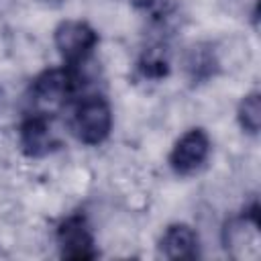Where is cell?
<instances>
[{
	"mask_svg": "<svg viewBox=\"0 0 261 261\" xmlns=\"http://www.w3.org/2000/svg\"><path fill=\"white\" fill-rule=\"evenodd\" d=\"M157 2H159V0H133V4H135L137 8H153Z\"/></svg>",
	"mask_w": 261,
	"mask_h": 261,
	"instance_id": "cell-11",
	"label": "cell"
},
{
	"mask_svg": "<svg viewBox=\"0 0 261 261\" xmlns=\"http://www.w3.org/2000/svg\"><path fill=\"white\" fill-rule=\"evenodd\" d=\"M161 253L167 259H196L198 257V234L184 222L169 224L161 237Z\"/></svg>",
	"mask_w": 261,
	"mask_h": 261,
	"instance_id": "cell-7",
	"label": "cell"
},
{
	"mask_svg": "<svg viewBox=\"0 0 261 261\" xmlns=\"http://www.w3.org/2000/svg\"><path fill=\"white\" fill-rule=\"evenodd\" d=\"M53 39L67 65H80L98 45V33L84 20H63L57 24Z\"/></svg>",
	"mask_w": 261,
	"mask_h": 261,
	"instance_id": "cell-3",
	"label": "cell"
},
{
	"mask_svg": "<svg viewBox=\"0 0 261 261\" xmlns=\"http://www.w3.org/2000/svg\"><path fill=\"white\" fill-rule=\"evenodd\" d=\"M237 118L243 130H247L249 135H257L259 133V124H261V98L257 92L247 94L239 108H237Z\"/></svg>",
	"mask_w": 261,
	"mask_h": 261,
	"instance_id": "cell-9",
	"label": "cell"
},
{
	"mask_svg": "<svg viewBox=\"0 0 261 261\" xmlns=\"http://www.w3.org/2000/svg\"><path fill=\"white\" fill-rule=\"evenodd\" d=\"M75 90V75L67 67H53L43 71L39 77H35L31 86V96L35 104V112L49 114L57 108H61L67 98Z\"/></svg>",
	"mask_w": 261,
	"mask_h": 261,
	"instance_id": "cell-1",
	"label": "cell"
},
{
	"mask_svg": "<svg viewBox=\"0 0 261 261\" xmlns=\"http://www.w3.org/2000/svg\"><path fill=\"white\" fill-rule=\"evenodd\" d=\"M210 155V139L202 128H190L173 145L169 153V165L177 175H190L198 171Z\"/></svg>",
	"mask_w": 261,
	"mask_h": 261,
	"instance_id": "cell-5",
	"label": "cell"
},
{
	"mask_svg": "<svg viewBox=\"0 0 261 261\" xmlns=\"http://www.w3.org/2000/svg\"><path fill=\"white\" fill-rule=\"evenodd\" d=\"M167 59L155 49H147L139 61V71L147 80H161L163 75H167Z\"/></svg>",
	"mask_w": 261,
	"mask_h": 261,
	"instance_id": "cell-10",
	"label": "cell"
},
{
	"mask_svg": "<svg viewBox=\"0 0 261 261\" xmlns=\"http://www.w3.org/2000/svg\"><path fill=\"white\" fill-rule=\"evenodd\" d=\"M112 128V110L102 96H90L80 102L73 114V130L86 145H100Z\"/></svg>",
	"mask_w": 261,
	"mask_h": 261,
	"instance_id": "cell-2",
	"label": "cell"
},
{
	"mask_svg": "<svg viewBox=\"0 0 261 261\" xmlns=\"http://www.w3.org/2000/svg\"><path fill=\"white\" fill-rule=\"evenodd\" d=\"M57 245L63 259L71 261H86L98 255L94 247V234L90 230L88 220L82 214L67 216L57 226Z\"/></svg>",
	"mask_w": 261,
	"mask_h": 261,
	"instance_id": "cell-4",
	"label": "cell"
},
{
	"mask_svg": "<svg viewBox=\"0 0 261 261\" xmlns=\"http://www.w3.org/2000/svg\"><path fill=\"white\" fill-rule=\"evenodd\" d=\"M55 137L51 133L45 114H31L20 124V147L29 157H43L55 147Z\"/></svg>",
	"mask_w": 261,
	"mask_h": 261,
	"instance_id": "cell-6",
	"label": "cell"
},
{
	"mask_svg": "<svg viewBox=\"0 0 261 261\" xmlns=\"http://www.w3.org/2000/svg\"><path fill=\"white\" fill-rule=\"evenodd\" d=\"M186 69L194 82L210 77L216 69V57H214L212 49H208L204 45L192 47L188 53V59H186Z\"/></svg>",
	"mask_w": 261,
	"mask_h": 261,
	"instance_id": "cell-8",
	"label": "cell"
}]
</instances>
